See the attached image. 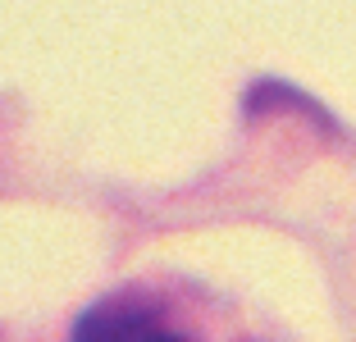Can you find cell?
I'll return each instance as SVG.
<instances>
[{
	"label": "cell",
	"mask_w": 356,
	"mask_h": 342,
	"mask_svg": "<svg viewBox=\"0 0 356 342\" xmlns=\"http://www.w3.org/2000/svg\"><path fill=\"white\" fill-rule=\"evenodd\" d=\"M69 342H183L165 324V315L151 311L137 297H105L92 311L78 315Z\"/></svg>",
	"instance_id": "cell-1"
}]
</instances>
